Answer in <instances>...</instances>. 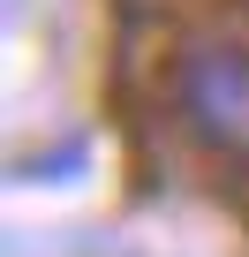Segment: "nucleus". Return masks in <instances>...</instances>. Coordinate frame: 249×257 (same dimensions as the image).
<instances>
[{"instance_id": "nucleus-1", "label": "nucleus", "mask_w": 249, "mask_h": 257, "mask_svg": "<svg viewBox=\"0 0 249 257\" xmlns=\"http://www.w3.org/2000/svg\"><path fill=\"white\" fill-rule=\"evenodd\" d=\"M174 106L196 144L249 159V53L241 46H189L174 61Z\"/></svg>"}]
</instances>
